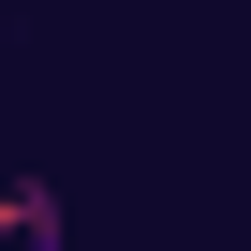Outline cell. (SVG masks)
<instances>
[{
	"mask_svg": "<svg viewBox=\"0 0 251 251\" xmlns=\"http://www.w3.org/2000/svg\"><path fill=\"white\" fill-rule=\"evenodd\" d=\"M45 222H74L45 177H15V163H0V251H15V236H45Z\"/></svg>",
	"mask_w": 251,
	"mask_h": 251,
	"instance_id": "obj_1",
	"label": "cell"
},
{
	"mask_svg": "<svg viewBox=\"0 0 251 251\" xmlns=\"http://www.w3.org/2000/svg\"><path fill=\"white\" fill-rule=\"evenodd\" d=\"M15 251H89V236H74V222H45V236H15Z\"/></svg>",
	"mask_w": 251,
	"mask_h": 251,
	"instance_id": "obj_2",
	"label": "cell"
}]
</instances>
